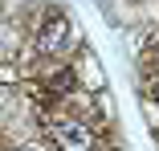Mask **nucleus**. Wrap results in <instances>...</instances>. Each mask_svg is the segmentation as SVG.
<instances>
[{
	"label": "nucleus",
	"instance_id": "f257e3e1",
	"mask_svg": "<svg viewBox=\"0 0 159 151\" xmlns=\"http://www.w3.org/2000/svg\"><path fill=\"white\" fill-rule=\"evenodd\" d=\"M53 139H57V147H61V151H90V147H94L90 127H86V123H74V118L57 123V127H53Z\"/></svg>",
	"mask_w": 159,
	"mask_h": 151
},
{
	"label": "nucleus",
	"instance_id": "f03ea898",
	"mask_svg": "<svg viewBox=\"0 0 159 151\" xmlns=\"http://www.w3.org/2000/svg\"><path fill=\"white\" fill-rule=\"evenodd\" d=\"M66 41H70V16H66V12H53V16L41 25L37 45H41V53H61Z\"/></svg>",
	"mask_w": 159,
	"mask_h": 151
},
{
	"label": "nucleus",
	"instance_id": "7ed1b4c3",
	"mask_svg": "<svg viewBox=\"0 0 159 151\" xmlns=\"http://www.w3.org/2000/svg\"><path fill=\"white\" fill-rule=\"evenodd\" d=\"M155 98H159V82H155Z\"/></svg>",
	"mask_w": 159,
	"mask_h": 151
},
{
	"label": "nucleus",
	"instance_id": "20e7f679",
	"mask_svg": "<svg viewBox=\"0 0 159 151\" xmlns=\"http://www.w3.org/2000/svg\"><path fill=\"white\" fill-rule=\"evenodd\" d=\"M16 151H33V147H16Z\"/></svg>",
	"mask_w": 159,
	"mask_h": 151
},
{
	"label": "nucleus",
	"instance_id": "39448f33",
	"mask_svg": "<svg viewBox=\"0 0 159 151\" xmlns=\"http://www.w3.org/2000/svg\"><path fill=\"white\" fill-rule=\"evenodd\" d=\"M155 62H159V49H155Z\"/></svg>",
	"mask_w": 159,
	"mask_h": 151
}]
</instances>
